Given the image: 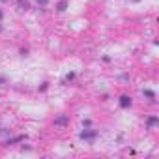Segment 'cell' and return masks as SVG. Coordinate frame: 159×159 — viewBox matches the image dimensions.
Returning a JSON list of instances; mask_svg holds the SVG:
<instances>
[{
    "label": "cell",
    "instance_id": "obj_1",
    "mask_svg": "<svg viewBox=\"0 0 159 159\" xmlns=\"http://www.w3.org/2000/svg\"><path fill=\"white\" fill-rule=\"evenodd\" d=\"M129 105H131V98H129V95H122V98H120V107L127 109Z\"/></svg>",
    "mask_w": 159,
    "mask_h": 159
},
{
    "label": "cell",
    "instance_id": "obj_2",
    "mask_svg": "<svg viewBox=\"0 0 159 159\" xmlns=\"http://www.w3.org/2000/svg\"><path fill=\"white\" fill-rule=\"evenodd\" d=\"M95 135H98V131H82V133H81V139L90 141V139H94Z\"/></svg>",
    "mask_w": 159,
    "mask_h": 159
},
{
    "label": "cell",
    "instance_id": "obj_3",
    "mask_svg": "<svg viewBox=\"0 0 159 159\" xmlns=\"http://www.w3.org/2000/svg\"><path fill=\"white\" fill-rule=\"evenodd\" d=\"M19 141H25V137H15V139L8 141V144H15V142H19Z\"/></svg>",
    "mask_w": 159,
    "mask_h": 159
},
{
    "label": "cell",
    "instance_id": "obj_4",
    "mask_svg": "<svg viewBox=\"0 0 159 159\" xmlns=\"http://www.w3.org/2000/svg\"><path fill=\"white\" fill-rule=\"evenodd\" d=\"M66 8H68V2H60V4H58V12H64Z\"/></svg>",
    "mask_w": 159,
    "mask_h": 159
},
{
    "label": "cell",
    "instance_id": "obj_5",
    "mask_svg": "<svg viewBox=\"0 0 159 159\" xmlns=\"http://www.w3.org/2000/svg\"><path fill=\"white\" fill-rule=\"evenodd\" d=\"M66 122H68V118H66V116H64V118L56 120V125H64V124H66Z\"/></svg>",
    "mask_w": 159,
    "mask_h": 159
},
{
    "label": "cell",
    "instance_id": "obj_6",
    "mask_svg": "<svg viewBox=\"0 0 159 159\" xmlns=\"http://www.w3.org/2000/svg\"><path fill=\"white\" fill-rule=\"evenodd\" d=\"M155 124H157V118H155V116H154V118H150V120H148V125H150V127H152V125H155Z\"/></svg>",
    "mask_w": 159,
    "mask_h": 159
},
{
    "label": "cell",
    "instance_id": "obj_7",
    "mask_svg": "<svg viewBox=\"0 0 159 159\" xmlns=\"http://www.w3.org/2000/svg\"><path fill=\"white\" fill-rule=\"evenodd\" d=\"M144 94H146V95H148V98H152V99H154V98H155V94H154V92H152V90H144Z\"/></svg>",
    "mask_w": 159,
    "mask_h": 159
},
{
    "label": "cell",
    "instance_id": "obj_8",
    "mask_svg": "<svg viewBox=\"0 0 159 159\" xmlns=\"http://www.w3.org/2000/svg\"><path fill=\"white\" fill-rule=\"evenodd\" d=\"M38 4H47V0H38Z\"/></svg>",
    "mask_w": 159,
    "mask_h": 159
},
{
    "label": "cell",
    "instance_id": "obj_9",
    "mask_svg": "<svg viewBox=\"0 0 159 159\" xmlns=\"http://www.w3.org/2000/svg\"><path fill=\"white\" fill-rule=\"evenodd\" d=\"M0 82H4V79H0Z\"/></svg>",
    "mask_w": 159,
    "mask_h": 159
}]
</instances>
